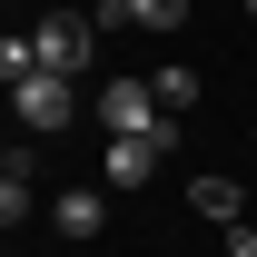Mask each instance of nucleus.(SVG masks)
Listing matches in <instances>:
<instances>
[{"mask_svg":"<svg viewBox=\"0 0 257 257\" xmlns=\"http://www.w3.org/2000/svg\"><path fill=\"white\" fill-rule=\"evenodd\" d=\"M30 40H40V69H60V79H79V69L99 60V20L89 10H50Z\"/></svg>","mask_w":257,"mask_h":257,"instance_id":"obj_1","label":"nucleus"},{"mask_svg":"<svg viewBox=\"0 0 257 257\" xmlns=\"http://www.w3.org/2000/svg\"><path fill=\"white\" fill-rule=\"evenodd\" d=\"M168 109H159V89L149 79H99V128L109 139H139V128H159Z\"/></svg>","mask_w":257,"mask_h":257,"instance_id":"obj_2","label":"nucleus"},{"mask_svg":"<svg viewBox=\"0 0 257 257\" xmlns=\"http://www.w3.org/2000/svg\"><path fill=\"white\" fill-rule=\"evenodd\" d=\"M69 89H79V79H60V69H30V79L10 89L20 128H69Z\"/></svg>","mask_w":257,"mask_h":257,"instance_id":"obj_3","label":"nucleus"},{"mask_svg":"<svg viewBox=\"0 0 257 257\" xmlns=\"http://www.w3.org/2000/svg\"><path fill=\"white\" fill-rule=\"evenodd\" d=\"M188 208L208 227H237V178H188Z\"/></svg>","mask_w":257,"mask_h":257,"instance_id":"obj_4","label":"nucleus"},{"mask_svg":"<svg viewBox=\"0 0 257 257\" xmlns=\"http://www.w3.org/2000/svg\"><path fill=\"white\" fill-rule=\"evenodd\" d=\"M99 218H109V208H99V188H69L60 208H50V227H60V237H99Z\"/></svg>","mask_w":257,"mask_h":257,"instance_id":"obj_5","label":"nucleus"},{"mask_svg":"<svg viewBox=\"0 0 257 257\" xmlns=\"http://www.w3.org/2000/svg\"><path fill=\"white\" fill-rule=\"evenodd\" d=\"M149 89H159V109H168V119H188V109H198V69H178V60H168Z\"/></svg>","mask_w":257,"mask_h":257,"instance_id":"obj_6","label":"nucleus"},{"mask_svg":"<svg viewBox=\"0 0 257 257\" xmlns=\"http://www.w3.org/2000/svg\"><path fill=\"white\" fill-rule=\"evenodd\" d=\"M188 0H128V30H178Z\"/></svg>","mask_w":257,"mask_h":257,"instance_id":"obj_7","label":"nucleus"},{"mask_svg":"<svg viewBox=\"0 0 257 257\" xmlns=\"http://www.w3.org/2000/svg\"><path fill=\"white\" fill-rule=\"evenodd\" d=\"M227 257H257V227H247V218L227 227Z\"/></svg>","mask_w":257,"mask_h":257,"instance_id":"obj_8","label":"nucleus"},{"mask_svg":"<svg viewBox=\"0 0 257 257\" xmlns=\"http://www.w3.org/2000/svg\"><path fill=\"white\" fill-rule=\"evenodd\" d=\"M247 20H257V0H247Z\"/></svg>","mask_w":257,"mask_h":257,"instance_id":"obj_9","label":"nucleus"}]
</instances>
